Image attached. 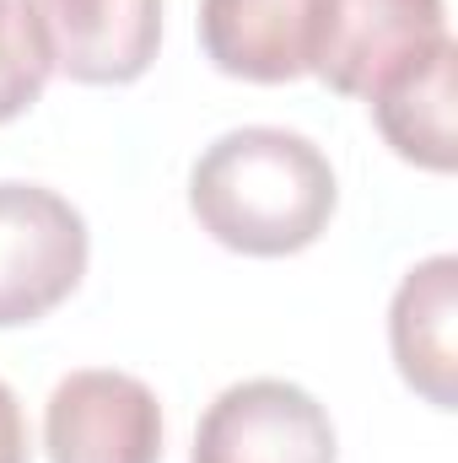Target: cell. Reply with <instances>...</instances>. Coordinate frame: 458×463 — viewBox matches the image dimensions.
<instances>
[{
  "label": "cell",
  "instance_id": "6da1fadb",
  "mask_svg": "<svg viewBox=\"0 0 458 463\" xmlns=\"http://www.w3.org/2000/svg\"><path fill=\"white\" fill-rule=\"evenodd\" d=\"M335 167L329 156L275 124H243L211 140L189 173V211L222 248L281 259L308 242L335 216Z\"/></svg>",
  "mask_w": 458,
  "mask_h": 463
},
{
  "label": "cell",
  "instance_id": "7a4b0ae2",
  "mask_svg": "<svg viewBox=\"0 0 458 463\" xmlns=\"http://www.w3.org/2000/svg\"><path fill=\"white\" fill-rule=\"evenodd\" d=\"M87 275V222L43 184H0V329L60 307Z\"/></svg>",
  "mask_w": 458,
  "mask_h": 463
},
{
  "label": "cell",
  "instance_id": "3957f363",
  "mask_svg": "<svg viewBox=\"0 0 458 463\" xmlns=\"http://www.w3.org/2000/svg\"><path fill=\"white\" fill-rule=\"evenodd\" d=\"M448 43L443 0H324L313 76L345 98H377L394 76Z\"/></svg>",
  "mask_w": 458,
  "mask_h": 463
},
{
  "label": "cell",
  "instance_id": "277c9868",
  "mask_svg": "<svg viewBox=\"0 0 458 463\" xmlns=\"http://www.w3.org/2000/svg\"><path fill=\"white\" fill-rule=\"evenodd\" d=\"M49 463H162V404L114 366L60 377L43 410Z\"/></svg>",
  "mask_w": 458,
  "mask_h": 463
},
{
  "label": "cell",
  "instance_id": "5b68a950",
  "mask_svg": "<svg viewBox=\"0 0 458 463\" xmlns=\"http://www.w3.org/2000/svg\"><path fill=\"white\" fill-rule=\"evenodd\" d=\"M335 453L329 410L286 377L232 383L195 431V463H335Z\"/></svg>",
  "mask_w": 458,
  "mask_h": 463
},
{
  "label": "cell",
  "instance_id": "8992f818",
  "mask_svg": "<svg viewBox=\"0 0 458 463\" xmlns=\"http://www.w3.org/2000/svg\"><path fill=\"white\" fill-rule=\"evenodd\" d=\"M54 71L87 87L146 76L162 43V0H22Z\"/></svg>",
  "mask_w": 458,
  "mask_h": 463
},
{
  "label": "cell",
  "instance_id": "52a82bcc",
  "mask_svg": "<svg viewBox=\"0 0 458 463\" xmlns=\"http://www.w3.org/2000/svg\"><path fill=\"white\" fill-rule=\"evenodd\" d=\"M324 0H200V43L243 81H297L313 71Z\"/></svg>",
  "mask_w": 458,
  "mask_h": 463
},
{
  "label": "cell",
  "instance_id": "ba28073f",
  "mask_svg": "<svg viewBox=\"0 0 458 463\" xmlns=\"http://www.w3.org/2000/svg\"><path fill=\"white\" fill-rule=\"evenodd\" d=\"M453 313H458V259L453 253H437L426 264H415L399 291H394V307H388V340H394V361L405 372V383L437 404V410H453L458 388H453Z\"/></svg>",
  "mask_w": 458,
  "mask_h": 463
},
{
  "label": "cell",
  "instance_id": "9c48e42d",
  "mask_svg": "<svg viewBox=\"0 0 458 463\" xmlns=\"http://www.w3.org/2000/svg\"><path fill=\"white\" fill-rule=\"evenodd\" d=\"M453 60L458 43L448 38L372 98V118H377L383 140L405 162L432 167V173L453 167Z\"/></svg>",
  "mask_w": 458,
  "mask_h": 463
},
{
  "label": "cell",
  "instance_id": "30bf717a",
  "mask_svg": "<svg viewBox=\"0 0 458 463\" xmlns=\"http://www.w3.org/2000/svg\"><path fill=\"white\" fill-rule=\"evenodd\" d=\"M54 60L43 49V33L22 0H0V124L27 114L43 98Z\"/></svg>",
  "mask_w": 458,
  "mask_h": 463
},
{
  "label": "cell",
  "instance_id": "8fae6325",
  "mask_svg": "<svg viewBox=\"0 0 458 463\" xmlns=\"http://www.w3.org/2000/svg\"><path fill=\"white\" fill-rule=\"evenodd\" d=\"M0 463H27V426L16 410V393L0 383Z\"/></svg>",
  "mask_w": 458,
  "mask_h": 463
}]
</instances>
